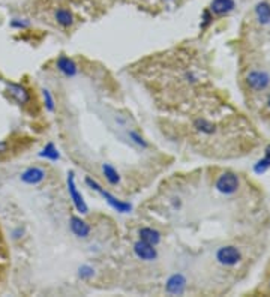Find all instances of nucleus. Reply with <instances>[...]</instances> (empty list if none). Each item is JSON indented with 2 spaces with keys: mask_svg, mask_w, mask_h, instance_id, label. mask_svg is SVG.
<instances>
[{
  "mask_svg": "<svg viewBox=\"0 0 270 297\" xmlns=\"http://www.w3.org/2000/svg\"><path fill=\"white\" fill-rule=\"evenodd\" d=\"M242 255L236 246H222L216 252V260L224 266H234L240 261Z\"/></svg>",
  "mask_w": 270,
  "mask_h": 297,
  "instance_id": "obj_2",
  "label": "nucleus"
},
{
  "mask_svg": "<svg viewBox=\"0 0 270 297\" xmlns=\"http://www.w3.org/2000/svg\"><path fill=\"white\" fill-rule=\"evenodd\" d=\"M134 252L138 258L144 260V261H153L158 258V252H156V248L150 243H146L143 240H138L135 245H134Z\"/></svg>",
  "mask_w": 270,
  "mask_h": 297,
  "instance_id": "obj_5",
  "label": "nucleus"
},
{
  "mask_svg": "<svg viewBox=\"0 0 270 297\" xmlns=\"http://www.w3.org/2000/svg\"><path fill=\"white\" fill-rule=\"evenodd\" d=\"M45 176H47L45 170H42L39 167H30L21 174V180L27 185H38L45 179Z\"/></svg>",
  "mask_w": 270,
  "mask_h": 297,
  "instance_id": "obj_8",
  "label": "nucleus"
},
{
  "mask_svg": "<svg viewBox=\"0 0 270 297\" xmlns=\"http://www.w3.org/2000/svg\"><path fill=\"white\" fill-rule=\"evenodd\" d=\"M86 185L89 186V188H92L93 191H96V192H99L105 200H107V203L114 209V210H117V212H120V213H128L131 209H132V206L129 204V203H123V201H120V200H117L114 195H111L110 192L107 191H104L102 188H101V185L98 183V182H95L93 179L90 177H86Z\"/></svg>",
  "mask_w": 270,
  "mask_h": 297,
  "instance_id": "obj_1",
  "label": "nucleus"
},
{
  "mask_svg": "<svg viewBox=\"0 0 270 297\" xmlns=\"http://www.w3.org/2000/svg\"><path fill=\"white\" fill-rule=\"evenodd\" d=\"M165 2H167V0H165Z\"/></svg>",
  "mask_w": 270,
  "mask_h": 297,
  "instance_id": "obj_27",
  "label": "nucleus"
},
{
  "mask_svg": "<svg viewBox=\"0 0 270 297\" xmlns=\"http://www.w3.org/2000/svg\"><path fill=\"white\" fill-rule=\"evenodd\" d=\"M71 230L77 237L86 239L90 234V227L86 221H83L78 216H72L71 218Z\"/></svg>",
  "mask_w": 270,
  "mask_h": 297,
  "instance_id": "obj_10",
  "label": "nucleus"
},
{
  "mask_svg": "<svg viewBox=\"0 0 270 297\" xmlns=\"http://www.w3.org/2000/svg\"><path fill=\"white\" fill-rule=\"evenodd\" d=\"M68 192H69V197L75 206V209L80 212V213H87V204L84 203L83 200V195L78 192L77 189V185H75V177H74V171H69L68 173Z\"/></svg>",
  "mask_w": 270,
  "mask_h": 297,
  "instance_id": "obj_3",
  "label": "nucleus"
},
{
  "mask_svg": "<svg viewBox=\"0 0 270 297\" xmlns=\"http://www.w3.org/2000/svg\"><path fill=\"white\" fill-rule=\"evenodd\" d=\"M8 92L14 96V99L18 104H27L30 101V95L27 92V89L21 84H14V83H6Z\"/></svg>",
  "mask_w": 270,
  "mask_h": 297,
  "instance_id": "obj_9",
  "label": "nucleus"
},
{
  "mask_svg": "<svg viewBox=\"0 0 270 297\" xmlns=\"http://www.w3.org/2000/svg\"><path fill=\"white\" fill-rule=\"evenodd\" d=\"M255 15L261 24H270V5L266 2H261L255 8Z\"/></svg>",
  "mask_w": 270,
  "mask_h": 297,
  "instance_id": "obj_14",
  "label": "nucleus"
},
{
  "mask_svg": "<svg viewBox=\"0 0 270 297\" xmlns=\"http://www.w3.org/2000/svg\"><path fill=\"white\" fill-rule=\"evenodd\" d=\"M56 20H57V23H59L60 26H63V27H69V26L74 23L72 14H71L68 9H63V8H60V9L56 11Z\"/></svg>",
  "mask_w": 270,
  "mask_h": 297,
  "instance_id": "obj_15",
  "label": "nucleus"
},
{
  "mask_svg": "<svg viewBox=\"0 0 270 297\" xmlns=\"http://www.w3.org/2000/svg\"><path fill=\"white\" fill-rule=\"evenodd\" d=\"M57 69L63 75H66V77H75L77 72H78V68L74 63V60H71L69 57H66V56H60L57 59Z\"/></svg>",
  "mask_w": 270,
  "mask_h": 297,
  "instance_id": "obj_11",
  "label": "nucleus"
},
{
  "mask_svg": "<svg viewBox=\"0 0 270 297\" xmlns=\"http://www.w3.org/2000/svg\"><path fill=\"white\" fill-rule=\"evenodd\" d=\"M239 188V177L234 173H224L216 180V189L225 195L234 194Z\"/></svg>",
  "mask_w": 270,
  "mask_h": 297,
  "instance_id": "obj_4",
  "label": "nucleus"
},
{
  "mask_svg": "<svg viewBox=\"0 0 270 297\" xmlns=\"http://www.w3.org/2000/svg\"><path fill=\"white\" fill-rule=\"evenodd\" d=\"M102 171H104V174H105V179H107L111 185H117V183L120 182V176H119L117 170H116L114 167H111L110 164H104V165H102Z\"/></svg>",
  "mask_w": 270,
  "mask_h": 297,
  "instance_id": "obj_17",
  "label": "nucleus"
},
{
  "mask_svg": "<svg viewBox=\"0 0 270 297\" xmlns=\"http://www.w3.org/2000/svg\"><path fill=\"white\" fill-rule=\"evenodd\" d=\"M185 287H186L185 276L180 275V273H174L173 276L168 278L167 285H165V290L170 294H182L185 291Z\"/></svg>",
  "mask_w": 270,
  "mask_h": 297,
  "instance_id": "obj_7",
  "label": "nucleus"
},
{
  "mask_svg": "<svg viewBox=\"0 0 270 297\" xmlns=\"http://www.w3.org/2000/svg\"><path fill=\"white\" fill-rule=\"evenodd\" d=\"M234 9V0H213L210 5V11L216 15L228 14Z\"/></svg>",
  "mask_w": 270,
  "mask_h": 297,
  "instance_id": "obj_12",
  "label": "nucleus"
},
{
  "mask_svg": "<svg viewBox=\"0 0 270 297\" xmlns=\"http://www.w3.org/2000/svg\"><path fill=\"white\" fill-rule=\"evenodd\" d=\"M42 96H44L47 110H48V111H54V99L51 92H50L48 89H42Z\"/></svg>",
  "mask_w": 270,
  "mask_h": 297,
  "instance_id": "obj_19",
  "label": "nucleus"
},
{
  "mask_svg": "<svg viewBox=\"0 0 270 297\" xmlns=\"http://www.w3.org/2000/svg\"><path fill=\"white\" fill-rule=\"evenodd\" d=\"M29 21H20V20H12L11 26L12 27H17V29H24V27H29Z\"/></svg>",
  "mask_w": 270,
  "mask_h": 297,
  "instance_id": "obj_23",
  "label": "nucleus"
},
{
  "mask_svg": "<svg viewBox=\"0 0 270 297\" xmlns=\"http://www.w3.org/2000/svg\"><path fill=\"white\" fill-rule=\"evenodd\" d=\"M128 134H129V137H131V138H132V140H134L138 146H141V147H147V146H149L140 134H137V132H134V131H129Z\"/></svg>",
  "mask_w": 270,
  "mask_h": 297,
  "instance_id": "obj_21",
  "label": "nucleus"
},
{
  "mask_svg": "<svg viewBox=\"0 0 270 297\" xmlns=\"http://www.w3.org/2000/svg\"><path fill=\"white\" fill-rule=\"evenodd\" d=\"M138 236H140V240L146 242V243H150L153 246H156L159 242H161V233L153 230V228H149V227H144L138 231Z\"/></svg>",
  "mask_w": 270,
  "mask_h": 297,
  "instance_id": "obj_13",
  "label": "nucleus"
},
{
  "mask_svg": "<svg viewBox=\"0 0 270 297\" xmlns=\"http://www.w3.org/2000/svg\"><path fill=\"white\" fill-rule=\"evenodd\" d=\"M194 126H195L197 131H200V132H203V134H213V132H215V125L206 119L195 120Z\"/></svg>",
  "mask_w": 270,
  "mask_h": 297,
  "instance_id": "obj_16",
  "label": "nucleus"
},
{
  "mask_svg": "<svg viewBox=\"0 0 270 297\" xmlns=\"http://www.w3.org/2000/svg\"><path fill=\"white\" fill-rule=\"evenodd\" d=\"M210 20H212V17H210V14L206 11V12H204V23L201 24V29H206V27H207V24L210 23Z\"/></svg>",
  "mask_w": 270,
  "mask_h": 297,
  "instance_id": "obj_24",
  "label": "nucleus"
},
{
  "mask_svg": "<svg viewBox=\"0 0 270 297\" xmlns=\"http://www.w3.org/2000/svg\"><path fill=\"white\" fill-rule=\"evenodd\" d=\"M266 158L270 159V146H267V149H266Z\"/></svg>",
  "mask_w": 270,
  "mask_h": 297,
  "instance_id": "obj_25",
  "label": "nucleus"
},
{
  "mask_svg": "<svg viewBox=\"0 0 270 297\" xmlns=\"http://www.w3.org/2000/svg\"><path fill=\"white\" fill-rule=\"evenodd\" d=\"M267 104H269V108H270V96H269V101H267Z\"/></svg>",
  "mask_w": 270,
  "mask_h": 297,
  "instance_id": "obj_26",
  "label": "nucleus"
},
{
  "mask_svg": "<svg viewBox=\"0 0 270 297\" xmlns=\"http://www.w3.org/2000/svg\"><path fill=\"white\" fill-rule=\"evenodd\" d=\"M41 156H42V158H48V159H51V161H57V159L60 158V155H59L57 149L54 147L53 143H48V144L44 147V150L41 152Z\"/></svg>",
  "mask_w": 270,
  "mask_h": 297,
  "instance_id": "obj_18",
  "label": "nucleus"
},
{
  "mask_svg": "<svg viewBox=\"0 0 270 297\" xmlns=\"http://www.w3.org/2000/svg\"><path fill=\"white\" fill-rule=\"evenodd\" d=\"M80 276H81V278H90V276H93V269L89 267V266L80 267Z\"/></svg>",
  "mask_w": 270,
  "mask_h": 297,
  "instance_id": "obj_22",
  "label": "nucleus"
},
{
  "mask_svg": "<svg viewBox=\"0 0 270 297\" xmlns=\"http://www.w3.org/2000/svg\"><path fill=\"white\" fill-rule=\"evenodd\" d=\"M269 167H270V159L269 158H264V159H261V161H258V162H257V165H255V171H257V173H264Z\"/></svg>",
  "mask_w": 270,
  "mask_h": 297,
  "instance_id": "obj_20",
  "label": "nucleus"
},
{
  "mask_svg": "<svg viewBox=\"0 0 270 297\" xmlns=\"http://www.w3.org/2000/svg\"><path fill=\"white\" fill-rule=\"evenodd\" d=\"M246 81L254 90H264L270 83V77L264 71H252L248 74Z\"/></svg>",
  "mask_w": 270,
  "mask_h": 297,
  "instance_id": "obj_6",
  "label": "nucleus"
}]
</instances>
